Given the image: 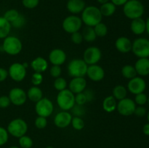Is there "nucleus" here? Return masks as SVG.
Segmentation results:
<instances>
[{"mask_svg": "<svg viewBox=\"0 0 149 148\" xmlns=\"http://www.w3.org/2000/svg\"><path fill=\"white\" fill-rule=\"evenodd\" d=\"M86 75L91 81L98 82L104 78L105 71L100 65L97 64L88 65Z\"/></svg>", "mask_w": 149, "mask_h": 148, "instance_id": "obj_16", "label": "nucleus"}, {"mask_svg": "<svg viewBox=\"0 0 149 148\" xmlns=\"http://www.w3.org/2000/svg\"><path fill=\"white\" fill-rule=\"evenodd\" d=\"M122 75L124 78H127V79H132L134 77L137 76V72L135 71V68L133 65H125L122 67Z\"/></svg>", "mask_w": 149, "mask_h": 148, "instance_id": "obj_29", "label": "nucleus"}, {"mask_svg": "<svg viewBox=\"0 0 149 148\" xmlns=\"http://www.w3.org/2000/svg\"><path fill=\"white\" fill-rule=\"evenodd\" d=\"M136 104L133 100L128 97L119 100L116 105V110L118 113L122 116H130L134 114Z\"/></svg>", "mask_w": 149, "mask_h": 148, "instance_id": "obj_10", "label": "nucleus"}, {"mask_svg": "<svg viewBox=\"0 0 149 148\" xmlns=\"http://www.w3.org/2000/svg\"><path fill=\"white\" fill-rule=\"evenodd\" d=\"M8 71L5 68L0 67V82H3L5 81L8 77Z\"/></svg>", "mask_w": 149, "mask_h": 148, "instance_id": "obj_48", "label": "nucleus"}, {"mask_svg": "<svg viewBox=\"0 0 149 148\" xmlns=\"http://www.w3.org/2000/svg\"><path fill=\"white\" fill-rule=\"evenodd\" d=\"M87 102V97L84 92L75 94V103L79 105H84Z\"/></svg>", "mask_w": 149, "mask_h": 148, "instance_id": "obj_44", "label": "nucleus"}, {"mask_svg": "<svg viewBox=\"0 0 149 148\" xmlns=\"http://www.w3.org/2000/svg\"><path fill=\"white\" fill-rule=\"evenodd\" d=\"M35 111L38 116L47 118L52 114L54 111V104L49 99L43 97L36 102L35 104Z\"/></svg>", "mask_w": 149, "mask_h": 148, "instance_id": "obj_9", "label": "nucleus"}, {"mask_svg": "<svg viewBox=\"0 0 149 148\" xmlns=\"http://www.w3.org/2000/svg\"><path fill=\"white\" fill-rule=\"evenodd\" d=\"M134 67L139 76H147L149 75V58H138Z\"/></svg>", "mask_w": 149, "mask_h": 148, "instance_id": "obj_21", "label": "nucleus"}, {"mask_svg": "<svg viewBox=\"0 0 149 148\" xmlns=\"http://www.w3.org/2000/svg\"><path fill=\"white\" fill-rule=\"evenodd\" d=\"M87 89V81L84 77H75L70 81L68 89L74 94L83 92Z\"/></svg>", "mask_w": 149, "mask_h": 148, "instance_id": "obj_18", "label": "nucleus"}, {"mask_svg": "<svg viewBox=\"0 0 149 148\" xmlns=\"http://www.w3.org/2000/svg\"><path fill=\"white\" fill-rule=\"evenodd\" d=\"M146 20L142 17L132 20L130 23V30L135 35H142L146 32Z\"/></svg>", "mask_w": 149, "mask_h": 148, "instance_id": "obj_23", "label": "nucleus"}, {"mask_svg": "<svg viewBox=\"0 0 149 148\" xmlns=\"http://www.w3.org/2000/svg\"><path fill=\"white\" fill-rule=\"evenodd\" d=\"M9 148H20V147L17 146H11V147H10Z\"/></svg>", "mask_w": 149, "mask_h": 148, "instance_id": "obj_56", "label": "nucleus"}, {"mask_svg": "<svg viewBox=\"0 0 149 148\" xmlns=\"http://www.w3.org/2000/svg\"><path fill=\"white\" fill-rule=\"evenodd\" d=\"M27 69L20 62H14L9 67V76L14 81L20 82L23 81L26 76Z\"/></svg>", "mask_w": 149, "mask_h": 148, "instance_id": "obj_11", "label": "nucleus"}, {"mask_svg": "<svg viewBox=\"0 0 149 148\" xmlns=\"http://www.w3.org/2000/svg\"><path fill=\"white\" fill-rule=\"evenodd\" d=\"M9 135L10 134H9L7 129L2 127V126H0V147L7 144L9 139Z\"/></svg>", "mask_w": 149, "mask_h": 148, "instance_id": "obj_38", "label": "nucleus"}, {"mask_svg": "<svg viewBox=\"0 0 149 148\" xmlns=\"http://www.w3.org/2000/svg\"><path fill=\"white\" fill-rule=\"evenodd\" d=\"M97 1L99 3V4H103L106 2H109V1H110V0H97Z\"/></svg>", "mask_w": 149, "mask_h": 148, "instance_id": "obj_53", "label": "nucleus"}, {"mask_svg": "<svg viewBox=\"0 0 149 148\" xmlns=\"http://www.w3.org/2000/svg\"><path fill=\"white\" fill-rule=\"evenodd\" d=\"M131 51L138 58H149V39L144 37L135 39Z\"/></svg>", "mask_w": 149, "mask_h": 148, "instance_id": "obj_7", "label": "nucleus"}, {"mask_svg": "<svg viewBox=\"0 0 149 148\" xmlns=\"http://www.w3.org/2000/svg\"><path fill=\"white\" fill-rule=\"evenodd\" d=\"M29 126L26 121L23 119L17 118L12 120L7 125V130L9 134L15 138H20L26 135Z\"/></svg>", "mask_w": 149, "mask_h": 148, "instance_id": "obj_5", "label": "nucleus"}, {"mask_svg": "<svg viewBox=\"0 0 149 148\" xmlns=\"http://www.w3.org/2000/svg\"><path fill=\"white\" fill-rule=\"evenodd\" d=\"M81 34H82L83 39L87 42H93L94 41H95V39L97 37L96 36V33L95 32L94 28L93 27H89V26H87L83 30Z\"/></svg>", "mask_w": 149, "mask_h": 148, "instance_id": "obj_30", "label": "nucleus"}, {"mask_svg": "<svg viewBox=\"0 0 149 148\" xmlns=\"http://www.w3.org/2000/svg\"><path fill=\"white\" fill-rule=\"evenodd\" d=\"M127 89L123 85L115 86L112 90V96L116 100H121L125 99L127 95Z\"/></svg>", "mask_w": 149, "mask_h": 148, "instance_id": "obj_28", "label": "nucleus"}, {"mask_svg": "<svg viewBox=\"0 0 149 148\" xmlns=\"http://www.w3.org/2000/svg\"><path fill=\"white\" fill-rule=\"evenodd\" d=\"M11 24L3 16L0 17V39H4L9 36L11 30Z\"/></svg>", "mask_w": 149, "mask_h": 148, "instance_id": "obj_26", "label": "nucleus"}, {"mask_svg": "<svg viewBox=\"0 0 149 148\" xmlns=\"http://www.w3.org/2000/svg\"><path fill=\"white\" fill-rule=\"evenodd\" d=\"M49 73L50 75L53 78H56L61 76L62 73V68L60 65H52L49 70Z\"/></svg>", "mask_w": 149, "mask_h": 148, "instance_id": "obj_43", "label": "nucleus"}, {"mask_svg": "<svg viewBox=\"0 0 149 148\" xmlns=\"http://www.w3.org/2000/svg\"><path fill=\"white\" fill-rule=\"evenodd\" d=\"M11 104L10 98L7 95L0 96V108L5 109L8 107Z\"/></svg>", "mask_w": 149, "mask_h": 148, "instance_id": "obj_46", "label": "nucleus"}, {"mask_svg": "<svg viewBox=\"0 0 149 148\" xmlns=\"http://www.w3.org/2000/svg\"><path fill=\"white\" fill-rule=\"evenodd\" d=\"M146 116H147V120H148V122L149 123V110L148 112H147Z\"/></svg>", "mask_w": 149, "mask_h": 148, "instance_id": "obj_55", "label": "nucleus"}, {"mask_svg": "<svg viewBox=\"0 0 149 148\" xmlns=\"http://www.w3.org/2000/svg\"><path fill=\"white\" fill-rule=\"evenodd\" d=\"M147 109L144 106H136L135 112H134V115L139 118H143L144 116L146 115L147 114Z\"/></svg>", "mask_w": 149, "mask_h": 148, "instance_id": "obj_47", "label": "nucleus"}, {"mask_svg": "<svg viewBox=\"0 0 149 148\" xmlns=\"http://www.w3.org/2000/svg\"><path fill=\"white\" fill-rule=\"evenodd\" d=\"M31 68L36 73H42L47 70L49 64L47 60L43 57H36L31 62Z\"/></svg>", "mask_w": 149, "mask_h": 148, "instance_id": "obj_22", "label": "nucleus"}, {"mask_svg": "<svg viewBox=\"0 0 149 148\" xmlns=\"http://www.w3.org/2000/svg\"><path fill=\"white\" fill-rule=\"evenodd\" d=\"M71 41L74 44H80L82 43V41H84L82 34H81V33H80L79 31H77L72 33L71 36Z\"/></svg>", "mask_w": 149, "mask_h": 148, "instance_id": "obj_45", "label": "nucleus"}, {"mask_svg": "<svg viewBox=\"0 0 149 148\" xmlns=\"http://www.w3.org/2000/svg\"><path fill=\"white\" fill-rule=\"evenodd\" d=\"M83 92L85 94L86 97H87V102H90L92 100H94L95 98V94H94V91L91 89H86Z\"/></svg>", "mask_w": 149, "mask_h": 148, "instance_id": "obj_49", "label": "nucleus"}, {"mask_svg": "<svg viewBox=\"0 0 149 148\" xmlns=\"http://www.w3.org/2000/svg\"><path fill=\"white\" fill-rule=\"evenodd\" d=\"M67 86H68V83L65 78H63V77H58V78H55L53 83V86L57 91H61L62 90H64L66 89Z\"/></svg>", "mask_w": 149, "mask_h": 148, "instance_id": "obj_34", "label": "nucleus"}, {"mask_svg": "<svg viewBox=\"0 0 149 148\" xmlns=\"http://www.w3.org/2000/svg\"><path fill=\"white\" fill-rule=\"evenodd\" d=\"M101 57L102 52L97 46H90L83 53V59L88 65L97 64Z\"/></svg>", "mask_w": 149, "mask_h": 148, "instance_id": "obj_12", "label": "nucleus"}, {"mask_svg": "<svg viewBox=\"0 0 149 148\" xmlns=\"http://www.w3.org/2000/svg\"><path fill=\"white\" fill-rule=\"evenodd\" d=\"M45 148H54V147L52 146H47V147H46Z\"/></svg>", "mask_w": 149, "mask_h": 148, "instance_id": "obj_57", "label": "nucleus"}, {"mask_svg": "<svg viewBox=\"0 0 149 148\" xmlns=\"http://www.w3.org/2000/svg\"><path fill=\"white\" fill-rule=\"evenodd\" d=\"M144 12L145 7L140 0H128L123 5L124 15L130 20L142 17Z\"/></svg>", "mask_w": 149, "mask_h": 148, "instance_id": "obj_2", "label": "nucleus"}, {"mask_svg": "<svg viewBox=\"0 0 149 148\" xmlns=\"http://www.w3.org/2000/svg\"><path fill=\"white\" fill-rule=\"evenodd\" d=\"M8 97L11 104L15 106H21L26 103L27 100V93L21 88L15 87L10 89Z\"/></svg>", "mask_w": 149, "mask_h": 148, "instance_id": "obj_14", "label": "nucleus"}, {"mask_svg": "<svg viewBox=\"0 0 149 148\" xmlns=\"http://www.w3.org/2000/svg\"><path fill=\"white\" fill-rule=\"evenodd\" d=\"M44 79V77L42 75V73H36L34 72V73L31 75V84L33 86H38L40 85L42 83Z\"/></svg>", "mask_w": 149, "mask_h": 148, "instance_id": "obj_41", "label": "nucleus"}, {"mask_svg": "<svg viewBox=\"0 0 149 148\" xmlns=\"http://www.w3.org/2000/svg\"><path fill=\"white\" fill-rule=\"evenodd\" d=\"M82 23L81 17L76 15H71L64 19L62 27L66 33L72 34L75 32L79 31L82 26Z\"/></svg>", "mask_w": 149, "mask_h": 148, "instance_id": "obj_8", "label": "nucleus"}, {"mask_svg": "<svg viewBox=\"0 0 149 148\" xmlns=\"http://www.w3.org/2000/svg\"><path fill=\"white\" fill-rule=\"evenodd\" d=\"M18 139L19 146L20 148H31L33 147V141L29 136L24 135Z\"/></svg>", "mask_w": 149, "mask_h": 148, "instance_id": "obj_32", "label": "nucleus"}, {"mask_svg": "<svg viewBox=\"0 0 149 148\" xmlns=\"http://www.w3.org/2000/svg\"><path fill=\"white\" fill-rule=\"evenodd\" d=\"M93 28L95 32L96 36H98V37H104L108 33L107 26L102 22L96 25L95 27H93Z\"/></svg>", "mask_w": 149, "mask_h": 148, "instance_id": "obj_31", "label": "nucleus"}, {"mask_svg": "<svg viewBox=\"0 0 149 148\" xmlns=\"http://www.w3.org/2000/svg\"><path fill=\"white\" fill-rule=\"evenodd\" d=\"M56 102L58 107L62 110L68 111L72 109L75 103V94L68 89L58 91L56 97Z\"/></svg>", "mask_w": 149, "mask_h": 148, "instance_id": "obj_4", "label": "nucleus"}, {"mask_svg": "<svg viewBox=\"0 0 149 148\" xmlns=\"http://www.w3.org/2000/svg\"><path fill=\"white\" fill-rule=\"evenodd\" d=\"M86 7L84 0H68L66 3V9L72 15H78L82 12Z\"/></svg>", "mask_w": 149, "mask_h": 148, "instance_id": "obj_20", "label": "nucleus"}, {"mask_svg": "<svg viewBox=\"0 0 149 148\" xmlns=\"http://www.w3.org/2000/svg\"><path fill=\"white\" fill-rule=\"evenodd\" d=\"M49 60L52 65H60L64 64V62L66 61L67 55L65 51L62 49L59 48H55L52 49L49 54Z\"/></svg>", "mask_w": 149, "mask_h": 148, "instance_id": "obj_17", "label": "nucleus"}, {"mask_svg": "<svg viewBox=\"0 0 149 148\" xmlns=\"http://www.w3.org/2000/svg\"><path fill=\"white\" fill-rule=\"evenodd\" d=\"M72 117L71 113H70L68 111L62 110L55 115L54 118V123L58 128L65 129L71 124Z\"/></svg>", "mask_w": 149, "mask_h": 148, "instance_id": "obj_15", "label": "nucleus"}, {"mask_svg": "<svg viewBox=\"0 0 149 148\" xmlns=\"http://www.w3.org/2000/svg\"><path fill=\"white\" fill-rule=\"evenodd\" d=\"M20 15V13L15 9H10V10H7V11L4 12L3 17L9 21L10 23H12L13 21H14L16 18L18 17V16Z\"/></svg>", "mask_w": 149, "mask_h": 148, "instance_id": "obj_35", "label": "nucleus"}, {"mask_svg": "<svg viewBox=\"0 0 149 148\" xmlns=\"http://www.w3.org/2000/svg\"><path fill=\"white\" fill-rule=\"evenodd\" d=\"M88 65L83 59H73L67 66L68 73L72 78L84 77L87 74Z\"/></svg>", "mask_w": 149, "mask_h": 148, "instance_id": "obj_6", "label": "nucleus"}, {"mask_svg": "<svg viewBox=\"0 0 149 148\" xmlns=\"http://www.w3.org/2000/svg\"><path fill=\"white\" fill-rule=\"evenodd\" d=\"M71 124L72 126L73 129L77 131L82 130L84 126H85V123H84V120L81 118V117H78V116L72 117Z\"/></svg>", "mask_w": 149, "mask_h": 148, "instance_id": "obj_33", "label": "nucleus"}, {"mask_svg": "<svg viewBox=\"0 0 149 148\" xmlns=\"http://www.w3.org/2000/svg\"><path fill=\"white\" fill-rule=\"evenodd\" d=\"M143 133L146 135V136H149V123L148 122L146 123L143 127Z\"/></svg>", "mask_w": 149, "mask_h": 148, "instance_id": "obj_51", "label": "nucleus"}, {"mask_svg": "<svg viewBox=\"0 0 149 148\" xmlns=\"http://www.w3.org/2000/svg\"><path fill=\"white\" fill-rule=\"evenodd\" d=\"M26 93H27L28 98L33 102H36L42 98H43L42 90L36 86H33L30 87Z\"/></svg>", "mask_w": 149, "mask_h": 148, "instance_id": "obj_24", "label": "nucleus"}, {"mask_svg": "<svg viewBox=\"0 0 149 148\" xmlns=\"http://www.w3.org/2000/svg\"><path fill=\"white\" fill-rule=\"evenodd\" d=\"M23 66L25 67V68H26V69H27L28 67H29V64H28L27 62H23Z\"/></svg>", "mask_w": 149, "mask_h": 148, "instance_id": "obj_54", "label": "nucleus"}, {"mask_svg": "<svg viewBox=\"0 0 149 148\" xmlns=\"http://www.w3.org/2000/svg\"><path fill=\"white\" fill-rule=\"evenodd\" d=\"M127 1L128 0H110V1H111L116 7L123 6Z\"/></svg>", "mask_w": 149, "mask_h": 148, "instance_id": "obj_50", "label": "nucleus"}, {"mask_svg": "<svg viewBox=\"0 0 149 148\" xmlns=\"http://www.w3.org/2000/svg\"><path fill=\"white\" fill-rule=\"evenodd\" d=\"M1 47L6 54L15 56L20 53L23 49V44L17 36L9 35L3 40Z\"/></svg>", "mask_w": 149, "mask_h": 148, "instance_id": "obj_3", "label": "nucleus"}, {"mask_svg": "<svg viewBox=\"0 0 149 148\" xmlns=\"http://www.w3.org/2000/svg\"><path fill=\"white\" fill-rule=\"evenodd\" d=\"M146 31L147 33L149 35V17L147 18V20H146Z\"/></svg>", "mask_w": 149, "mask_h": 148, "instance_id": "obj_52", "label": "nucleus"}, {"mask_svg": "<svg viewBox=\"0 0 149 148\" xmlns=\"http://www.w3.org/2000/svg\"><path fill=\"white\" fill-rule=\"evenodd\" d=\"M23 7L27 9H34L39 5V0H22Z\"/></svg>", "mask_w": 149, "mask_h": 148, "instance_id": "obj_42", "label": "nucleus"}, {"mask_svg": "<svg viewBox=\"0 0 149 148\" xmlns=\"http://www.w3.org/2000/svg\"><path fill=\"white\" fill-rule=\"evenodd\" d=\"M132 42L126 36H120L115 41V47L121 53H128L132 50Z\"/></svg>", "mask_w": 149, "mask_h": 148, "instance_id": "obj_19", "label": "nucleus"}, {"mask_svg": "<svg viewBox=\"0 0 149 148\" xmlns=\"http://www.w3.org/2000/svg\"><path fill=\"white\" fill-rule=\"evenodd\" d=\"M34 125L38 129H43L46 128L47 125V118L42 116H38L34 121Z\"/></svg>", "mask_w": 149, "mask_h": 148, "instance_id": "obj_40", "label": "nucleus"}, {"mask_svg": "<svg viewBox=\"0 0 149 148\" xmlns=\"http://www.w3.org/2000/svg\"><path fill=\"white\" fill-rule=\"evenodd\" d=\"M147 103H148V104L149 106V96H148V100H147Z\"/></svg>", "mask_w": 149, "mask_h": 148, "instance_id": "obj_58", "label": "nucleus"}, {"mask_svg": "<svg viewBox=\"0 0 149 148\" xmlns=\"http://www.w3.org/2000/svg\"><path fill=\"white\" fill-rule=\"evenodd\" d=\"M26 17H25L23 15L20 14V15L18 16V17L16 18L14 21L10 23V24H11L12 27L15 28L19 29L23 28V26L26 25Z\"/></svg>", "mask_w": 149, "mask_h": 148, "instance_id": "obj_36", "label": "nucleus"}, {"mask_svg": "<svg viewBox=\"0 0 149 148\" xmlns=\"http://www.w3.org/2000/svg\"><path fill=\"white\" fill-rule=\"evenodd\" d=\"M116 105H117V102L112 95L105 97L102 104L103 110L109 113L115 111L116 110Z\"/></svg>", "mask_w": 149, "mask_h": 148, "instance_id": "obj_25", "label": "nucleus"}, {"mask_svg": "<svg viewBox=\"0 0 149 148\" xmlns=\"http://www.w3.org/2000/svg\"><path fill=\"white\" fill-rule=\"evenodd\" d=\"M71 110L74 116H78V117H81L85 113L84 105H79V104H75Z\"/></svg>", "mask_w": 149, "mask_h": 148, "instance_id": "obj_39", "label": "nucleus"}, {"mask_svg": "<svg viewBox=\"0 0 149 148\" xmlns=\"http://www.w3.org/2000/svg\"><path fill=\"white\" fill-rule=\"evenodd\" d=\"M127 89L131 94L136 95L145 91L146 89V82L143 77L137 75L132 79L129 80Z\"/></svg>", "mask_w": 149, "mask_h": 148, "instance_id": "obj_13", "label": "nucleus"}, {"mask_svg": "<svg viewBox=\"0 0 149 148\" xmlns=\"http://www.w3.org/2000/svg\"><path fill=\"white\" fill-rule=\"evenodd\" d=\"M81 19L86 26L95 27L97 24L102 22L103 15L100 9L96 6H87L81 12Z\"/></svg>", "mask_w": 149, "mask_h": 148, "instance_id": "obj_1", "label": "nucleus"}, {"mask_svg": "<svg viewBox=\"0 0 149 148\" xmlns=\"http://www.w3.org/2000/svg\"><path fill=\"white\" fill-rule=\"evenodd\" d=\"M147 100H148V96L145 93L143 92L136 94L134 101H135L136 105L144 106L147 103Z\"/></svg>", "mask_w": 149, "mask_h": 148, "instance_id": "obj_37", "label": "nucleus"}, {"mask_svg": "<svg viewBox=\"0 0 149 148\" xmlns=\"http://www.w3.org/2000/svg\"><path fill=\"white\" fill-rule=\"evenodd\" d=\"M99 9L103 17H111L116 12V7L111 1H109V2L101 4Z\"/></svg>", "mask_w": 149, "mask_h": 148, "instance_id": "obj_27", "label": "nucleus"}]
</instances>
